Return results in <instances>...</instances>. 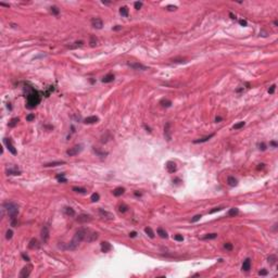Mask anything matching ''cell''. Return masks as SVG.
Masks as SVG:
<instances>
[{"instance_id": "91938a15", "label": "cell", "mask_w": 278, "mask_h": 278, "mask_svg": "<svg viewBox=\"0 0 278 278\" xmlns=\"http://www.w3.org/2000/svg\"><path fill=\"white\" fill-rule=\"evenodd\" d=\"M270 146H273V147H274V148H276L278 145H277V142H276V141H270Z\"/></svg>"}, {"instance_id": "b9f144b4", "label": "cell", "mask_w": 278, "mask_h": 278, "mask_svg": "<svg viewBox=\"0 0 278 278\" xmlns=\"http://www.w3.org/2000/svg\"><path fill=\"white\" fill-rule=\"evenodd\" d=\"M223 208H224L223 207H217V208H214L213 210H211L208 213H210V214H213V213H215V212H219V211H222Z\"/></svg>"}, {"instance_id": "bcb514c9", "label": "cell", "mask_w": 278, "mask_h": 278, "mask_svg": "<svg viewBox=\"0 0 278 278\" xmlns=\"http://www.w3.org/2000/svg\"><path fill=\"white\" fill-rule=\"evenodd\" d=\"M172 61L174 62V63H183V62H186L185 59H177V58H175V59H172Z\"/></svg>"}, {"instance_id": "4dcf8cb0", "label": "cell", "mask_w": 278, "mask_h": 278, "mask_svg": "<svg viewBox=\"0 0 278 278\" xmlns=\"http://www.w3.org/2000/svg\"><path fill=\"white\" fill-rule=\"evenodd\" d=\"M120 13L123 16H128V8L127 7H122L120 8Z\"/></svg>"}, {"instance_id": "9f6ffc18", "label": "cell", "mask_w": 278, "mask_h": 278, "mask_svg": "<svg viewBox=\"0 0 278 278\" xmlns=\"http://www.w3.org/2000/svg\"><path fill=\"white\" fill-rule=\"evenodd\" d=\"M239 23H240V25H242V26H247V21H246V20H240Z\"/></svg>"}, {"instance_id": "8992f818", "label": "cell", "mask_w": 278, "mask_h": 278, "mask_svg": "<svg viewBox=\"0 0 278 278\" xmlns=\"http://www.w3.org/2000/svg\"><path fill=\"white\" fill-rule=\"evenodd\" d=\"M98 237H99V234H98V232H89L88 230V232H87V235H86V238H85V241H87V242H93V241L97 240Z\"/></svg>"}, {"instance_id": "4fadbf2b", "label": "cell", "mask_w": 278, "mask_h": 278, "mask_svg": "<svg viewBox=\"0 0 278 278\" xmlns=\"http://www.w3.org/2000/svg\"><path fill=\"white\" fill-rule=\"evenodd\" d=\"M111 249H112V246H111V243H110V242H108V241H102V242H101V251L103 253L109 252Z\"/></svg>"}, {"instance_id": "c3c4849f", "label": "cell", "mask_w": 278, "mask_h": 278, "mask_svg": "<svg viewBox=\"0 0 278 278\" xmlns=\"http://www.w3.org/2000/svg\"><path fill=\"white\" fill-rule=\"evenodd\" d=\"M176 9H177L176 6H171V4L166 7V10H167V11H175Z\"/></svg>"}, {"instance_id": "7402d4cb", "label": "cell", "mask_w": 278, "mask_h": 278, "mask_svg": "<svg viewBox=\"0 0 278 278\" xmlns=\"http://www.w3.org/2000/svg\"><path fill=\"white\" fill-rule=\"evenodd\" d=\"M113 80H114V75L111 73L107 74V75L102 78V83H105V84H107V83H111V82H113Z\"/></svg>"}, {"instance_id": "f5cc1de1", "label": "cell", "mask_w": 278, "mask_h": 278, "mask_svg": "<svg viewBox=\"0 0 278 278\" xmlns=\"http://www.w3.org/2000/svg\"><path fill=\"white\" fill-rule=\"evenodd\" d=\"M260 149L262 150V151H264V150H266V146H265V143H260Z\"/></svg>"}, {"instance_id": "ee69618b", "label": "cell", "mask_w": 278, "mask_h": 278, "mask_svg": "<svg viewBox=\"0 0 278 278\" xmlns=\"http://www.w3.org/2000/svg\"><path fill=\"white\" fill-rule=\"evenodd\" d=\"M224 248H225L226 250H228V251H232V244L229 243V242H227V243L224 244Z\"/></svg>"}, {"instance_id": "ba28073f", "label": "cell", "mask_w": 278, "mask_h": 278, "mask_svg": "<svg viewBox=\"0 0 278 278\" xmlns=\"http://www.w3.org/2000/svg\"><path fill=\"white\" fill-rule=\"evenodd\" d=\"M91 25H93L95 28H97V30H100V28H102V26H103V21H102L100 17H93V19L91 20Z\"/></svg>"}, {"instance_id": "2e32d148", "label": "cell", "mask_w": 278, "mask_h": 278, "mask_svg": "<svg viewBox=\"0 0 278 278\" xmlns=\"http://www.w3.org/2000/svg\"><path fill=\"white\" fill-rule=\"evenodd\" d=\"M250 270H251V260L246 259L242 263V270H244V272H249Z\"/></svg>"}, {"instance_id": "7dc6e473", "label": "cell", "mask_w": 278, "mask_h": 278, "mask_svg": "<svg viewBox=\"0 0 278 278\" xmlns=\"http://www.w3.org/2000/svg\"><path fill=\"white\" fill-rule=\"evenodd\" d=\"M134 6H135V9L139 10V9L142 7V2H141V1H137V2H135V4H134Z\"/></svg>"}, {"instance_id": "e7e4bbea", "label": "cell", "mask_w": 278, "mask_h": 278, "mask_svg": "<svg viewBox=\"0 0 278 278\" xmlns=\"http://www.w3.org/2000/svg\"><path fill=\"white\" fill-rule=\"evenodd\" d=\"M135 196H137V197H140V196H141V192H138V191H135Z\"/></svg>"}, {"instance_id": "d590c367", "label": "cell", "mask_w": 278, "mask_h": 278, "mask_svg": "<svg viewBox=\"0 0 278 278\" xmlns=\"http://www.w3.org/2000/svg\"><path fill=\"white\" fill-rule=\"evenodd\" d=\"M89 45H90V47H96V45H97V38H96L95 36H90Z\"/></svg>"}, {"instance_id": "7c38bea8", "label": "cell", "mask_w": 278, "mask_h": 278, "mask_svg": "<svg viewBox=\"0 0 278 278\" xmlns=\"http://www.w3.org/2000/svg\"><path fill=\"white\" fill-rule=\"evenodd\" d=\"M91 221V216L87 214H80L79 216L77 217V222L78 223H89Z\"/></svg>"}, {"instance_id": "03108f58", "label": "cell", "mask_w": 278, "mask_h": 278, "mask_svg": "<svg viewBox=\"0 0 278 278\" xmlns=\"http://www.w3.org/2000/svg\"><path fill=\"white\" fill-rule=\"evenodd\" d=\"M260 166H257V170H260V169H263L264 167V164H259Z\"/></svg>"}, {"instance_id": "db71d44e", "label": "cell", "mask_w": 278, "mask_h": 278, "mask_svg": "<svg viewBox=\"0 0 278 278\" xmlns=\"http://www.w3.org/2000/svg\"><path fill=\"white\" fill-rule=\"evenodd\" d=\"M22 257H23V259H24V260H25V261H26V262H30V257H28V256H27V255H26V254H25V253H22Z\"/></svg>"}, {"instance_id": "9a60e30c", "label": "cell", "mask_w": 278, "mask_h": 278, "mask_svg": "<svg viewBox=\"0 0 278 278\" xmlns=\"http://www.w3.org/2000/svg\"><path fill=\"white\" fill-rule=\"evenodd\" d=\"M170 127H171V123H166V125H165V127H164V135H165V137H166L167 140H171L172 139Z\"/></svg>"}, {"instance_id": "ab89813d", "label": "cell", "mask_w": 278, "mask_h": 278, "mask_svg": "<svg viewBox=\"0 0 278 278\" xmlns=\"http://www.w3.org/2000/svg\"><path fill=\"white\" fill-rule=\"evenodd\" d=\"M244 125H246L244 122H239V123H237V124L234 125V129H240V128H242Z\"/></svg>"}, {"instance_id": "11a10c76", "label": "cell", "mask_w": 278, "mask_h": 278, "mask_svg": "<svg viewBox=\"0 0 278 278\" xmlns=\"http://www.w3.org/2000/svg\"><path fill=\"white\" fill-rule=\"evenodd\" d=\"M136 236H137V232H129V237H131V238H135Z\"/></svg>"}, {"instance_id": "4316f807", "label": "cell", "mask_w": 278, "mask_h": 278, "mask_svg": "<svg viewBox=\"0 0 278 278\" xmlns=\"http://www.w3.org/2000/svg\"><path fill=\"white\" fill-rule=\"evenodd\" d=\"M158 235L161 237V238H167V232H165L162 227L158 228Z\"/></svg>"}, {"instance_id": "6f0895ef", "label": "cell", "mask_w": 278, "mask_h": 278, "mask_svg": "<svg viewBox=\"0 0 278 278\" xmlns=\"http://www.w3.org/2000/svg\"><path fill=\"white\" fill-rule=\"evenodd\" d=\"M120 30H122V26L120 25H116L115 27H113V31H120Z\"/></svg>"}, {"instance_id": "f907efd6", "label": "cell", "mask_w": 278, "mask_h": 278, "mask_svg": "<svg viewBox=\"0 0 278 278\" xmlns=\"http://www.w3.org/2000/svg\"><path fill=\"white\" fill-rule=\"evenodd\" d=\"M174 239L176 241H183L184 240V237L181 236V235H176V236L174 237Z\"/></svg>"}, {"instance_id": "816d5d0a", "label": "cell", "mask_w": 278, "mask_h": 278, "mask_svg": "<svg viewBox=\"0 0 278 278\" xmlns=\"http://www.w3.org/2000/svg\"><path fill=\"white\" fill-rule=\"evenodd\" d=\"M275 89H276V85H272V86H270V88L268 89V93H274Z\"/></svg>"}, {"instance_id": "6125c7cd", "label": "cell", "mask_w": 278, "mask_h": 278, "mask_svg": "<svg viewBox=\"0 0 278 278\" xmlns=\"http://www.w3.org/2000/svg\"><path fill=\"white\" fill-rule=\"evenodd\" d=\"M143 126H145V128H146V129H147V131H151V128H150V127H149V126H147V125H143Z\"/></svg>"}, {"instance_id": "ffe728a7", "label": "cell", "mask_w": 278, "mask_h": 278, "mask_svg": "<svg viewBox=\"0 0 278 278\" xmlns=\"http://www.w3.org/2000/svg\"><path fill=\"white\" fill-rule=\"evenodd\" d=\"M124 192H125V188H123V187H116L115 189L113 190V194H114L115 197L122 196Z\"/></svg>"}, {"instance_id": "1f68e13d", "label": "cell", "mask_w": 278, "mask_h": 278, "mask_svg": "<svg viewBox=\"0 0 278 278\" xmlns=\"http://www.w3.org/2000/svg\"><path fill=\"white\" fill-rule=\"evenodd\" d=\"M64 176H65V174H64V173H61V174L57 175V179L60 181V183H66L68 180H66V178H65Z\"/></svg>"}, {"instance_id": "8fae6325", "label": "cell", "mask_w": 278, "mask_h": 278, "mask_svg": "<svg viewBox=\"0 0 278 278\" xmlns=\"http://www.w3.org/2000/svg\"><path fill=\"white\" fill-rule=\"evenodd\" d=\"M166 170L169 173H175L177 171V166H176V163L173 162V161H169L166 163Z\"/></svg>"}, {"instance_id": "003e7915", "label": "cell", "mask_w": 278, "mask_h": 278, "mask_svg": "<svg viewBox=\"0 0 278 278\" xmlns=\"http://www.w3.org/2000/svg\"><path fill=\"white\" fill-rule=\"evenodd\" d=\"M274 25H275V26L278 25V22H277V21H274Z\"/></svg>"}, {"instance_id": "681fc988", "label": "cell", "mask_w": 278, "mask_h": 278, "mask_svg": "<svg viewBox=\"0 0 278 278\" xmlns=\"http://www.w3.org/2000/svg\"><path fill=\"white\" fill-rule=\"evenodd\" d=\"M267 274H268V272H267L266 270H261L259 272V275H260V276H266Z\"/></svg>"}, {"instance_id": "f6af8a7d", "label": "cell", "mask_w": 278, "mask_h": 278, "mask_svg": "<svg viewBox=\"0 0 278 278\" xmlns=\"http://www.w3.org/2000/svg\"><path fill=\"white\" fill-rule=\"evenodd\" d=\"M33 120H35V114H28V115L26 116V121H27V122H32Z\"/></svg>"}, {"instance_id": "d4e9b609", "label": "cell", "mask_w": 278, "mask_h": 278, "mask_svg": "<svg viewBox=\"0 0 278 278\" xmlns=\"http://www.w3.org/2000/svg\"><path fill=\"white\" fill-rule=\"evenodd\" d=\"M217 237V234H215V232H213V234H207L205 236H203L202 240H211V239H215Z\"/></svg>"}, {"instance_id": "f35d334b", "label": "cell", "mask_w": 278, "mask_h": 278, "mask_svg": "<svg viewBox=\"0 0 278 278\" xmlns=\"http://www.w3.org/2000/svg\"><path fill=\"white\" fill-rule=\"evenodd\" d=\"M267 261H268V263H270V264H274L275 262L277 261V257H276V255H270V256L267 257Z\"/></svg>"}, {"instance_id": "30bf717a", "label": "cell", "mask_w": 278, "mask_h": 278, "mask_svg": "<svg viewBox=\"0 0 278 278\" xmlns=\"http://www.w3.org/2000/svg\"><path fill=\"white\" fill-rule=\"evenodd\" d=\"M41 239H42V241H44L45 243L48 241V239H49V228H48V226H44V227H42V229H41Z\"/></svg>"}, {"instance_id": "9c48e42d", "label": "cell", "mask_w": 278, "mask_h": 278, "mask_svg": "<svg viewBox=\"0 0 278 278\" xmlns=\"http://www.w3.org/2000/svg\"><path fill=\"white\" fill-rule=\"evenodd\" d=\"M31 272H32V265H27L25 267H23V270L20 273V277L21 278H27L31 275Z\"/></svg>"}, {"instance_id": "d6986e66", "label": "cell", "mask_w": 278, "mask_h": 278, "mask_svg": "<svg viewBox=\"0 0 278 278\" xmlns=\"http://www.w3.org/2000/svg\"><path fill=\"white\" fill-rule=\"evenodd\" d=\"M227 184L230 186V187H236V186L238 185V180H237L234 176H229L227 178Z\"/></svg>"}, {"instance_id": "83f0119b", "label": "cell", "mask_w": 278, "mask_h": 278, "mask_svg": "<svg viewBox=\"0 0 278 278\" xmlns=\"http://www.w3.org/2000/svg\"><path fill=\"white\" fill-rule=\"evenodd\" d=\"M19 122H20V118H19V117H13L12 120L9 122V127H15Z\"/></svg>"}, {"instance_id": "8d00e7d4", "label": "cell", "mask_w": 278, "mask_h": 278, "mask_svg": "<svg viewBox=\"0 0 278 278\" xmlns=\"http://www.w3.org/2000/svg\"><path fill=\"white\" fill-rule=\"evenodd\" d=\"M99 199H100V196H99V193H97V192L93 193L90 197V200L93 201V202H97V201H99Z\"/></svg>"}, {"instance_id": "277c9868", "label": "cell", "mask_w": 278, "mask_h": 278, "mask_svg": "<svg viewBox=\"0 0 278 278\" xmlns=\"http://www.w3.org/2000/svg\"><path fill=\"white\" fill-rule=\"evenodd\" d=\"M82 151H83V146L82 145H75L72 148H70L68 151H66V154L70 156H74V155L79 154Z\"/></svg>"}, {"instance_id": "52a82bcc", "label": "cell", "mask_w": 278, "mask_h": 278, "mask_svg": "<svg viewBox=\"0 0 278 278\" xmlns=\"http://www.w3.org/2000/svg\"><path fill=\"white\" fill-rule=\"evenodd\" d=\"M4 143H6L7 148L9 149V151H10L12 154H14V155H15V154H16V149H15L14 146H13L11 138H4Z\"/></svg>"}, {"instance_id": "44dd1931", "label": "cell", "mask_w": 278, "mask_h": 278, "mask_svg": "<svg viewBox=\"0 0 278 278\" xmlns=\"http://www.w3.org/2000/svg\"><path fill=\"white\" fill-rule=\"evenodd\" d=\"M61 164H65V161H55V162L46 163L44 166L45 167H51V166H58V165H61Z\"/></svg>"}, {"instance_id": "603a6c76", "label": "cell", "mask_w": 278, "mask_h": 278, "mask_svg": "<svg viewBox=\"0 0 278 278\" xmlns=\"http://www.w3.org/2000/svg\"><path fill=\"white\" fill-rule=\"evenodd\" d=\"M214 136V134H211V135H208V136H205V137H202V138H199V139H197V140H194L193 142L194 143H201V142H205V141H208V140H210L211 138Z\"/></svg>"}, {"instance_id": "d6a6232c", "label": "cell", "mask_w": 278, "mask_h": 278, "mask_svg": "<svg viewBox=\"0 0 278 278\" xmlns=\"http://www.w3.org/2000/svg\"><path fill=\"white\" fill-rule=\"evenodd\" d=\"M145 232H146V234L150 237V238H154V232H153V230H152L151 227H147L145 229Z\"/></svg>"}, {"instance_id": "680465c9", "label": "cell", "mask_w": 278, "mask_h": 278, "mask_svg": "<svg viewBox=\"0 0 278 278\" xmlns=\"http://www.w3.org/2000/svg\"><path fill=\"white\" fill-rule=\"evenodd\" d=\"M222 120H223V118H222L221 116H216V118H215V122H216V123H219Z\"/></svg>"}, {"instance_id": "cb8c5ba5", "label": "cell", "mask_w": 278, "mask_h": 278, "mask_svg": "<svg viewBox=\"0 0 278 278\" xmlns=\"http://www.w3.org/2000/svg\"><path fill=\"white\" fill-rule=\"evenodd\" d=\"M160 104L162 105V107H164V108H170L172 105V101H171V100H169V99H162L160 101Z\"/></svg>"}, {"instance_id": "5b68a950", "label": "cell", "mask_w": 278, "mask_h": 278, "mask_svg": "<svg viewBox=\"0 0 278 278\" xmlns=\"http://www.w3.org/2000/svg\"><path fill=\"white\" fill-rule=\"evenodd\" d=\"M127 65H128L129 68L134 69V70H139V71H146V70H148V68L146 65H143V64H141V63H138V62H128Z\"/></svg>"}, {"instance_id": "5bb4252c", "label": "cell", "mask_w": 278, "mask_h": 278, "mask_svg": "<svg viewBox=\"0 0 278 278\" xmlns=\"http://www.w3.org/2000/svg\"><path fill=\"white\" fill-rule=\"evenodd\" d=\"M99 214L101 215L103 218H107V219H112V218H113V215H112L110 212H108V211L103 210V208H99Z\"/></svg>"}, {"instance_id": "74e56055", "label": "cell", "mask_w": 278, "mask_h": 278, "mask_svg": "<svg viewBox=\"0 0 278 278\" xmlns=\"http://www.w3.org/2000/svg\"><path fill=\"white\" fill-rule=\"evenodd\" d=\"M50 11H51V13H52L53 15H58L60 13V10H59V8L58 7H55V6H52L50 8Z\"/></svg>"}, {"instance_id": "3957f363", "label": "cell", "mask_w": 278, "mask_h": 278, "mask_svg": "<svg viewBox=\"0 0 278 278\" xmlns=\"http://www.w3.org/2000/svg\"><path fill=\"white\" fill-rule=\"evenodd\" d=\"M3 208L8 211V214L10 216V219H16V216L19 214V207L15 204L14 202H11V201H7V202L3 203Z\"/></svg>"}, {"instance_id": "f546056e", "label": "cell", "mask_w": 278, "mask_h": 278, "mask_svg": "<svg viewBox=\"0 0 278 278\" xmlns=\"http://www.w3.org/2000/svg\"><path fill=\"white\" fill-rule=\"evenodd\" d=\"M64 212H65V214L69 215V216H74V215H75V211H74L72 208H69V207H66L64 208Z\"/></svg>"}, {"instance_id": "7bdbcfd3", "label": "cell", "mask_w": 278, "mask_h": 278, "mask_svg": "<svg viewBox=\"0 0 278 278\" xmlns=\"http://www.w3.org/2000/svg\"><path fill=\"white\" fill-rule=\"evenodd\" d=\"M201 215L200 214H198V215H196V216H193L191 218V223H196V222H198V221H200V218H201Z\"/></svg>"}, {"instance_id": "ac0fdd59", "label": "cell", "mask_w": 278, "mask_h": 278, "mask_svg": "<svg viewBox=\"0 0 278 278\" xmlns=\"http://www.w3.org/2000/svg\"><path fill=\"white\" fill-rule=\"evenodd\" d=\"M28 248L32 249V250H35V249H38L39 248V243H38V240L36 238H33L32 240L30 241L28 243Z\"/></svg>"}, {"instance_id": "e0dca14e", "label": "cell", "mask_w": 278, "mask_h": 278, "mask_svg": "<svg viewBox=\"0 0 278 278\" xmlns=\"http://www.w3.org/2000/svg\"><path fill=\"white\" fill-rule=\"evenodd\" d=\"M99 121V117L98 116H89V117L85 118L84 120V123L85 124H95Z\"/></svg>"}, {"instance_id": "7a4b0ae2", "label": "cell", "mask_w": 278, "mask_h": 278, "mask_svg": "<svg viewBox=\"0 0 278 278\" xmlns=\"http://www.w3.org/2000/svg\"><path fill=\"white\" fill-rule=\"evenodd\" d=\"M26 98H27L26 107H27L28 109H33V108L37 107V105L40 103V101H41V96H40V93H38L37 90H34V89H31V90L28 91Z\"/></svg>"}, {"instance_id": "f1b7e54d", "label": "cell", "mask_w": 278, "mask_h": 278, "mask_svg": "<svg viewBox=\"0 0 278 278\" xmlns=\"http://www.w3.org/2000/svg\"><path fill=\"white\" fill-rule=\"evenodd\" d=\"M239 213V210L237 208H232L229 211H228V216H236Z\"/></svg>"}, {"instance_id": "94428289", "label": "cell", "mask_w": 278, "mask_h": 278, "mask_svg": "<svg viewBox=\"0 0 278 278\" xmlns=\"http://www.w3.org/2000/svg\"><path fill=\"white\" fill-rule=\"evenodd\" d=\"M0 6H3V7H7V8H9V7H10V4H8V3H3V2H0Z\"/></svg>"}, {"instance_id": "60d3db41", "label": "cell", "mask_w": 278, "mask_h": 278, "mask_svg": "<svg viewBox=\"0 0 278 278\" xmlns=\"http://www.w3.org/2000/svg\"><path fill=\"white\" fill-rule=\"evenodd\" d=\"M12 236H13V232H12V230H11V229H8V230H7L6 238H7V239H8V240H9V239H11V238H12Z\"/></svg>"}, {"instance_id": "be15d7a7", "label": "cell", "mask_w": 278, "mask_h": 278, "mask_svg": "<svg viewBox=\"0 0 278 278\" xmlns=\"http://www.w3.org/2000/svg\"><path fill=\"white\" fill-rule=\"evenodd\" d=\"M229 16H230V17H232V19H236V15H234V14H232V12H230V13H229Z\"/></svg>"}, {"instance_id": "836d02e7", "label": "cell", "mask_w": 278, "mask_h": 278, "mask_svg": "<svg viewBox=\"0 0 278 278\" xmlns=\"http://www.w3.org/2000/svg\"><path fill=\"white\" fill-rule=\"evenodd\" d=\"M73 191L78 192V193H86L87 190L85 189V188H82V187H73Z\"/></svg>"}, {"instance_id": "484cf974", "label": "cell", "mask_w": 278, "mask_h": 278, "mask_svg": "<svg viewBox=\"0 0 278 278\" xmlns=\"http://www.w3.org/2000/svg\"><path fill=\"white\" fill-rule=\"evenodd\" d=\"M7 174L8 175H21V171H19L17 169H9V170H7Z\"/></svg>"}, {"instance_id": "6da1fadb", "label": "cell", "mask_w": 278, "mask_h": 278, "mask_svg": "<svg viewBox=\"0 0 278 278\" xmlns=\"http://www.w3.org/2000/svg\"><path fill=\"white\" fill-rule=\"evenodd\" d=\"M87 232H88V229H86V228H80V229H78L77 232H75V235H74L73 239L68 243L66 249H68V250H75V249L79 246V243L85 240Z\"/></svg>"}, {"instance_id": "e575fe53", "label": "cell", "mask_w": 278, "mask_h": 278, "mask_svg": "<svg viewBox=\"0 0 278 278\" xmlns=\"http://www.w3.org/2000/svg\"><path fill=\"white\" fill-rule=\"evenodd\" d=\"M128 208H129L128 205H126V204H124V203H123V204H121L120 207H118V211H120V212H122V213H125V212H127V211H128Z\"/></svg>"}]
</instances>
